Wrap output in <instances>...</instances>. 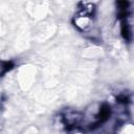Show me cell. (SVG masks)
Masks as SVG:
<instances>
[{
	"instance_id": "obj_2",
	"label": "cell",
	"mask_w": 134,
	"mask_h": 134,
	"mask_svg": "<svg viewBox=\"0 0 134 134\" xmlns=\"http://www.w3.org/2000/svg\"><path fill=\"white\" fill-rule=\"evenodd\" d=\"M121 35H122V37L126 40H129L130 39V35H131L130 28H129L128 23L125 22V21H122V23H121Z\"/></svg>"
},
{
	"instance_id": "obj_1",
	"label": "cell",
	"mask_w": 134,
	"mask_h": 134,
	"mask_svg": "<svg viewBox=\"0 0 134 134\" xmlns=\"http://www.w3.org/2000/svg\"><path fill=\"white\" fill-rule=\"evenodd\" d=\"M109 115H110V108H109L107 105H104V106L100 108V110H99L98 121H97V124H96V125H99V124L104 122V121L108 118V116H109Z\"/></svg>"
}]
</instances>
